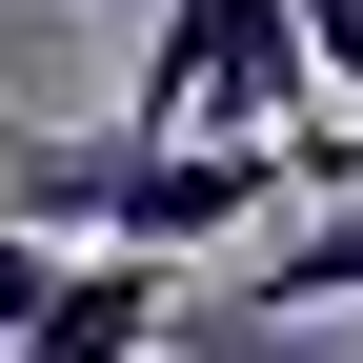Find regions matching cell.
I'll return each instance as SVG.
<instances>
[{"label": "cell", "mask_w": 363, "mask_h": 363, "mask_svg": "<svg viewBox=\"0 0 363 363\" xmlns=\"http://www.w3.org/2000/svg\"><path fill=\"white\" fill-rule=\"evenodd\" d=\"M283 202H343L323 142H142V121H61V142H0V222L40 242H121V262H222Z\"/></svg>", "instance_id": "1"}, {"label": "cell", "mask_w": 363, "mask_h": 363, "mask_svg": "<svg viewBox=\"0 0 363 363\" xmlns=\"http://www.w3.org/2000/svg\"><path fill=\"white\" fill-rule=\"evenodd\" d=\"M323 61H303V0H162L142 61H121V121L142 142H303Z\"/></svg>", "instance_id": "2"}, {"label": "cell", "mask_w": 363, "mask_h": 363, "mask_svg": "<svg viewBox=\"0 0 363 363\" xmlns=\"http://www.w3.org/2000/svg\"><path fill=\"white\" fill-rule=\"evenodd\" d=\"M162 343H182V283H162V262H121V242H81V283L40 303L0 363H162Z\"/></svg>", "instance_id": "3"}, {"label": "cell", "mask_w": 363, "mask_h": 363, "mask_svg": "<svg viewBox=\"0 0 363 363\" xmlns=\"http://www.w3.org/2000/svg\"><path fill=\"white\" fill-rule=\"evenodd\" d=\"M323 303H363V182L262 222V242H242V283H222V323H323Z\"/></svg>", "instance_id": "4"}, {"label": "cell", "mask_w": 363, "mask_h": 363, "mask_svg": "<svg viewBox=\"0 0 363 363\" xmlns=\"http://www.w3.org/2000/svg\"><path fill=\"white\" fill-rule=\"evenodd\" d=\"M182 363H363V343H323V323H222V303H202Z\"/></svg>", "instance_id": "5"}, {"label": "cell", "mask_w": 363, "mask_h": 363, "mask_svg": "<svg viewBox=\"0 0 363 363\" xmlns=\"http://www.w3.org/2000/svg\"><path fill=\"white\" fill-rule=\"evenodd\" d=\"M61 283H81V242H40V222H0V343H21V323H40Z\"/></svg>", "instance_id": "6"}, {"label": "cell", "mask_w": 363, "mask_h": 363, "mask_svg": "<svg viewBox=\"0 0 363 363\" xmlns=\"http://www.w3.org/2000/svg\"><path fill=\"white\" fill-rule=\"evenodd\" d=\"M303 61H323V101H363V0H303Z\"/></svg>", "instance_id": "7"}, {"label": "cell", "mask_w": 363, "mask_h": 363, "mask_svg": "<svg viewBox=\"0 0 363 363\" xmlns=\"http://www.w3.org/2000/svg\"><path fill=\"white\" fill-rule=\"evenodd\" d=\"M121 21H162V0H121Z\"/></svg>", "instance_id": "8"}]
</instances>
